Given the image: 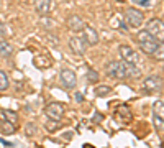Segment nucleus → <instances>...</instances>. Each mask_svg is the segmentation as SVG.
Returning <instances> with one entry per match:
<instances>
[{
    "instance_id": "nucleus-2",
    "label": "nucleus",
    "mask_w": 164,
    "mask_h": 148,
    "mask_svg": "<svg viewBox=\"0 0 164 148\" xmlns=\"http://www.w3.org/2000/svg\"><path fill=\"white\" fill-rule=\"evenodd\" d=\"M118 53H120V56H122V61H125V63H128V64H131V66H138L139 63L143 61L141 56L138 54V51H135L133 48L128 46V45L120 46Z\"/></svg>"
},
{
    "instance_id": "nucleus-12",
    "label": "nucleus",
    "mask_w": 164,
    "mask_h": 148,
    "mask_svg": "<svg viewBox=\"0 0 164 148\" xmlns=\"http://www.w3.org/2000/svg\"><path fill=\"white\" fill-rule=\"evenodd\" d=\"M117 117H118L120 122L128 123V122H131L133 115H131V110H130V107H128V105H120L117 109Z\"/></svg>"
},
{
    "instance_id": "nucleus-19",
    "label": "nucleus",
    "mask_w": 164,
    "mask_h": 148,
    "mask_svg": "<svg viewBox=\"0 0 164 148\" xmlns=\"http://www.w3.org/2000/svg\"><path fill=\"white\" fill-rule=\"evenodd\" d=\"M10 86L8 82V76H7V73H3V71H0V91H7Z\"/></svg>"
},
{
    "instance_id": "nucleus-10",
    "label": "nucleus",
    "mask_w": 164,
    "mask_h": 148,
    "mask_svg": "<svg viewBox=\"0 0 164 148\" xmlns=\"http://www.w3.org/2000/svg\"><path fill=\"white\" fill-rule=\"evenodd\" d=\"M66 25L71 31H82L85 23H84V18L81 15H71V17H67V20H66Z\"/></svg>"
},
{
    "instance_id": "nucleus-7",
    "label": "nucleus",
    "mask_w": 164,
    "mask_h": 148,
    "mask_svg": "<svg viewBox=\"0 0 164 148\" xmlns=\"http://www.w3.org/2000/svg\"><path fill=\"white\" fill-rule=\"evenodd\" d=\"M143 86H145V89L148 91V92H159L162 87V79L161 76H156V74H151L148 76V77H145V81H143Z\"/></svg>"
},
{
    "instance_id": "nucleus-17",
    "label": "nucleus",
    "mask_w": 164,
    "mask_h": 148,
    "mask_svg": "<svg viewBox=\"0 0 164 148\" xmlns=\"http://www.w3.org/2000/svg\"><path fill=\"white\" fill-rule=\"evenodd\" d=\"M2 117H3V119H5V120H7V122H10V123H13V125H15V123H17V122H18V115H17V114H15V112H13V110H3V112H2Z\"/></svg>"
},
{
    "instance_id": "nucleus-15",
    "label": "nucleus",
    "mask_w": 164,
    "mask_h": 148,
    "mask_svg": "<svg viewBox=\"0 0 164 148\" xmlns=\"http://www.w3.org/2000/svg\"><path fill=\"white\" fill-rule=\"evenodd\" d=\"M135 40L138 41V45H141V43L151 41V40H154V38H153V35H151L149 31H148L146 28H145V30H139V31H138V35L135 36Z\"/></svg>"
},
{
    "instance_id": "nucleus-24",
    "label": "nucleus",
    "mask_w": 164,
    "mask_h": 148,
    "mask_svg": "<svg viewBox=\"0 0 164 148\" xmlns=\"http://www.w3.org/2000/svg\"><path fill=\"white\" fill-rule=\"evenodd\" d=\"M25 132H26V135L28 137H31V135H35L36 133V125H35V123H26V129H25Z\"/></svg>"
},
{
    "instance_id": "nucleus-20",
    "label": "nucleus",
    "mask_w": 164,
    "mask_h": 148,
    "mask_svg": "<svg viewBox=\"0 0 164 148\" xmlns=\"http://www.w3.org/2000/svg\"><path fill=\"white\" fill-rule=\"evenodd\" d=\"M153 58L156 61H164V43H159V46H158V50L154 51Z\"/></svg>"
},
{
    "instance_id": "nucleus-1",
    "label": "nucleus",
    "mask_w": 164,
    "mask_h": 148,
    "mask_svg": "<svg viewBox=\"0 0 164 148\" xmlns=\"http://www.w3.org/2000/svg\"><path fill=\"white\" fill-rule=\"evenodd\" d=\"M105 73L113 79H131L141 74L138 66H131L125 61H110L105 64Z\"/></svg>"
},
{
    "instance_id": "nucleus-13",
    "label": "nucleus",
    "mask_w": 164,
    "mask_h": 148,
    "mask_svg": "<svg viewBox=\"0 0 164 148\" xmlns=\"http://www.w3.org/2000/svg\"><path fill=\"white\" fill-rule=\"evenodd\" d=\"M158 46H159V41H158V40H151V41H146V43H141V45H139L141 51H143L145 54H148V56H153L154 51L158 50Z\"/></svg>"
},
{
    "instance_id": "nucleus-22",
    "label": "nucleus",
    "mask_w": 164,
    "mask_h": 148,
    "mask_svg": "<svg viewBox=\"0 0 164 148\" xmlns=\"http://www.w3.org/2000/svg\"><path fill=\"white\" fill-rule=\"evenodd\" d=\"M85 77H87V81H89V82H92V84L99 82V73H97L95 69H89V71H87Z\"/></svg>"
},
{
    "instance_id": "nucleus-29",
    "label": "nucleus",
    "mask_w": 164,
    "mask_h": 148,
    "mask_svg": "<svg viewBox=\"0 0 164 148\" xmlns=\"http://www.w3.org/2000/svg\"><path fill=\"white\" fill-rule=\"evenodd\" d=\"M97 120H99V122L102 120V115H95V117H94V122H97Z\"/></svg>"
},
{
    "instance_id": "nucleus-16",
    "label": "nucleus",
    "mask_w": 164,
    "mask_h": 148,
    "mask_svg": "<svg viewBox=\"0 0 164 148\" xmlns=\"http://www.w3.org/2000/svg\"><path fill=\"white\" fill-rule=\"evenodd\" d=\"M153 115H158V117L164 119V102L162 101H156L153 104Z\"/></svg>"
},
{
    "instance_id": "nucleus-5",
    "label": "nucleus",
    "mask_w": 164,
    "mask_h": 148,
    "mask_svg": "<svg viewBox=\"0 0 164 148\" xmlns=\"http://www.w3.org/2000/svg\"><path fill=\"white\" fill-rule=\"evenodd\" d=\"M59 81H61L64 89H74L77 86V74H75V71L69 69V67H64L59 73Z\"/></svg>"
},
{
    "instance_id": "nucleus-11",
    "label": "nucleus",
    "mask_w": 164,
    "mask_h": 148,
    "mask_svg": "<svg viewBox=\"0 0 164 148\" xmlns=\"http://www.w3.org/2000/svg\"><path fill=\"white\" fill-rule=\"evenodd\" d=\"M51 3H53V0H35V10L38 15L46 17L51 10Z\"/></svg>"
},
{
    "instance_id": "nucleus-6",
    "label": "nucleus",
    "mask_w": 164,
    "mask_h": 148,
    "mask_svg": "<svg viewBox=\"0 0 164 148\" xmlns=\"http://www.w3.org/2000/svg\"><path fill=\"white\" fill-rule=\"evenodd\" d=\"M45 112H46V117L49 119V120L59 122L64 117L66 109H64V105H62V104H59V102H51V104H48V105H46Z\"/></svg>"
},
{
    "instance_id": "nucleus-14",
    "label": "nucleus",
    "mask_w": 164,
    "mask_h": 148,
    "mask_svg": "<svg viewBox=\"0 0 164 148\" xmlns=\"http://www.w3.org/2000/svg\"><path fill=\"white\" fill-rule=\"evenodd\" d=\"M12 54H13V46H12L7 40L0 41V56H2V58H10Z\"/></svg>"
},
{
    "instance_id": "nucleus-28",
    "label": "nucleus",
    "mask_w": 164,
    "mask_h": 148,
    "mask_svg": "<svg viewBox=\"0 0 164 148\" xmlns=\"http://www.w3.org/2000/svg\"><path fill=\"white\" fill-rule=\"evenodd\" d=\"M75 101H77V102H84V101H85V99H84V94L77 92V94H75Z\"/></svg>"
},
{
    "instance_id": "nucleus-30",
    "label": "nucleus",
    "mask_w": 164,
    "mask_h": 148,
    "mask_svg": "<svg viewBox=\"0 0 164 148\" xmlns=\"http://www.w3.org/2000/svg\"><path fill=\"white\" fill-rule=\"evenodd\" d=\"M162 148H164V142H162Z\"/></svg>"
},
{
    "instance_id": "nucleus-9",
    "label": "nucleus",
    "mask_w": 164,
    "mask_h": 148,
    "mask_svg": "<svg viewBox=\"0 0 164 148\" xmlns=\"http://www.w3.org/2000/svg\"><path fill=\"white\" fill-rule=\"evenodd\" d=\"M82 40L87 43V46H94L99 43V33L92 26H84L82 28Z\"/></svg>"
},
{
    "instance_id": "nucleus-3",
    "label": "nucleus",
    "mask_w": 164,
    "mask_h": 148,
    "mask_svg": "<svg viewBox=\"0 0 164 148\" xmlns=\"http://www.w3.org/2000/svg\"><path fill=\"white\" fill-rule=\"evenodd\" d=\"M125 18L128 22V25L131 28H141L145 23V15L141 10L138 9H126L125 10Z\"/></svg>"
},
{
    "instance_id": "nucleus-18",
    "label": "nucleus",
    "mask_w": 164,
    "mask_h": 148,
    "mask_svg": "<svg viewBox=\"0 0 164 148\" xmlns=\"http://www.w3.org/2000/svg\"><path fill=\"white\" fill-rule=\"evenodd\" d=\"M112 92V87L107 86V84H102V86L95 87V95H99V97H105V95H109Z\"/></svg>"
},
{
    "instance_id": "nucleus-4",
    "label": "nucleus",
    "mask_w": 164,
    "mask_h": 148,
    "mask_svg": "<svg viewBox=\"0 0 164 148\" xmlns=\"http://www.w3.org/2000/svg\"><path fill=\"white\" fill-rule=\"evenodd\" d=\"M146 30L153 35L154 40H158L159 43H164V22L159 18H153L148 22Z\"/></svg>"
},
{
    "instance_id": "nucleus-8",
    "label": "nucleus",
    "mask_w": 164,
    "mask_h": 148,
    "mask_svg": "<svg viewBox=\"0 0 164 148\" xmlns=\"http://www.w3.org/2000/svg\"><path fill=\"white\" fill-rule=\"evenodd\" d=\"M69 50L72 51L74 54L82 56L87 50V43L82 40V36H71L69 38Z\"/></svg>"
},
{
    "instance_id": "nucleus-21",
    "label": "nucleus",
    "mask_w": 164,
    "mask_h": 148,
    "mask_svg": "<svg viewBox=\"0 0 164 148\" xmlns=\"http://www.w3.org/2000/svg\"><path fill=\"white\" fill-rule=\"evenodd\" d=\"M153 125L156 127L158 132H164V119L158 117V115H153Z\"/></svg>"
},
{
    "instance_id": "nucleus-23",
    "label": "nucleus",
    "mask_w": 164,
    "mask_h": 148,
    "mask_svg": "<svg viewBox=\"0 0 164 148\" xmlns=\"http://www.w3.org/2000/svg\"><path fill=\"white\" fill-rule=\"evenodd\" d=\"M2 132L3 133H7V135H12L15 132V127H13V123H10V122H3L2 123Z\"/></svg>"
},
{
    "instance_id": "nucleus-27",
    "label": "nucleus",
    "mask_w": 164,
    "mask_h": 148,
    "mask_svg": "<svg viewBox=\"0 0 164 148\" xmlns=\"http://www.w3.org/2000/svg\"><path fill=\"white\" fill-rule=\"evenodd\" d=\"M45 129H46L48 132H54L56 129H58V122H56V120H49V122H46Z\"/></svg>"
},
{
    "instance_id": "nucleus-25",
    "label": "nucleus",
    "mask_w": 164,
    "mask_h": 148,
    "mask_svg": "<svg viewBox=\"0 0 164 148\" xmlns=\"http://www.w3.org/2000/svg\"><path fill=\"white\" fill-rule=\"evenodd\" d=\"M0 36H3V38L10 36V31H8V26H7L5 23H2V22H0Z\"/></svg>"
},
{
    "instance_id": "nucleus-26",
    "label": "nucleus",
    "mask_w": 164,
    "mask_h": 148,
    "mask_svg": "<svg viewBox=\"0 0 164 148\" xmlns=\"http://www.w3.org/2000/svg\"><path fill=\"white\" fill-rule=\"evenodd\" d=\"M41 26L46 28V30H49V28L53 26V20L48 18V17H41Z\"/></svg>"
}]
</instances>
